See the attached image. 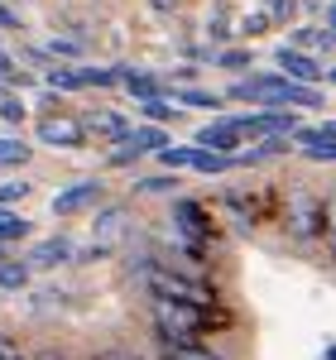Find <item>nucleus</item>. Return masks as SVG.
Returning a JSON list of instances; mask_svg holds the SVG:
<instances>
[{
	"mask_svg": "<svg viewBox=\"0 0 336 360\" xmlns=\"http://www.w3.org/2000/svg\"><path fill=\"white\" fill-rule=\"evenodd\" d=\"M25 283H29V264H15V259L0 264V288H5V293H20Z\"/></svg>",
	"mask_w": 336,
	"mask_h": 360,
	"instance_id": "obj_16",
	"label": "nucleus"
},
{
	"mask_svg": "<svg viewBox=\"0 0 336 360\" xmlns=\"http://www.w3.org/2000/svg\"><path fill=\"white\" fill-rule=\"evenodd\" d=\"M10 72H15V58H10L5 49H0V77H10Z\"/></svg>",
	"mask_w": 336,
	"mask_h": 360,
	"instance_id": "obj_32",
	"label": "nucleus"
},
{
	"mask_svg": "<svg viewBox=\"0 0 336 360\" xmlns=\"http://www.w3.org/2000/svg\"><path fill=\"white\" fill-rule=\"evenodd\" d=\"M245 34H264V15H250L245 20Z\"/></svg>",
	"mask_w": 336,
	"mask_h": 360,
	"instance_id": "obj_31",
	"label": "nucleus"
},
{
	"mask_svg": "<svg viewBox=\"0 0 336 360\" xmlns=\"http://www.w3.org/2000/svg\"><path fill=\"white\" fill-rule=\"evenodd\" d=\"M39 139L53 144V149H77L86 139V125L72 120V115H44V120H39Z\"/></svg>",
	"mask_w": 336,
	"mask_h": 360,
	"instance_id": "obj_4",
	"label": "nucleus"
},
{
	"mask_svg": "<svg viewBox=\"0 0 336 360\" xmlns=\"http://www.w3.org/2000/svg\"><path fill=\"white\" fill-rule=\"evenodd\" d=\"M173 221H178V236L193 240V245H207V240H212V217H207V207L193 202V197L173 202Z\"/></svg>",
	"mask_w": 336,
	"mask_h": 360,
	"instance_id": "obj_3",
	"label": "nucleus"
},
{
	"mask_svg": "<svg viewBox=\"0 0 336 360\" xmlns=\"http://www.w3.org/2000/svg\"><path fill=\"white\" fill-rule=\"evenodd\" d=\"M111 82H120L115 68H82V86H111Z\"/></svg>",
	"mask_w": 336,
	"mask_h": 360,
	"instance_id": "obj_21",
	"label": "nucleus"
},
{
	"mask_svg": "<svg viewBox=\"0 0 336 360\" xmlns=\"http://www.w3.org/2000/svg\"><path fill=\"white\" fill-rule=\"evenodd\" d=\"M173 183H178V178H168V173H159V178H144L140 188H144V193H168Z\"/></svg>",
	"mask_w": 336,
	"mask_h": 360,
	"instance_id": "obj_27",
	"label": "nucleus"
},
{
	"mask_svg": "<svg viewBox=\"0 0 336 360\" xmlns=\"http://www.w3.org/2000/svg\"><path fill=\"white\" fill-rule=\"evenodd\" d=\"M173 101H183V106H202V111H217V106H221V96H212V91H197V86H183V91H173Z\"/></svg>",
	"mask_w": 336,
	"mask_h": 360,
	"instance_id": "obj_17",
	"label": "nucleus"
},
{
	"mask_svg": "<svg viewBox=\"0 0 336 360\" xmlns=\"http://www.w3.org/2000/svg\"><path fill=\"white\" fill-rule=\"evenodd\" d=\"M327 360H336V346H332V351H327Z\"/></svg>",
	"mask_w": 336,
	"mask_h": 360,
	"instance_id": "obj_38",
	"label": "nucleus"
},
{
	"mask_svg": "<svg viewBox=\"0 0 336 360\" xmlns=\"http://www.w3.org/2000/svg\"><path fill=\"white\" fill-rule=\"evenodd\" d=\"M0 360H29V356H20V351H15V346H10V341L0 336Z\"/></svg>",
	"mask_w": 336,
	"mask_h": 360,
	"instance_id": "obj_30",
	"label": "nucleus"
},
{
	"mask_svg": "<svg viewBox=\"0 0 336 360\" xmlns=\"http://www.w3.org/2000/svg\"><path fill=\"white\" fill-rule=\"evenodd\" d=\"M168 356H178V360H226V356H217V351H207V346H183V351H168Z\"/></svg>",
	"mask_w": 336,
	"mask_h": 360,
	"instance_id": "obj_23",
	"label": "nucleus"
},
{
	"mask_svg": "<svg viewBox=\"0 0 336 360\" xmlns=\"http://www.w3.org/2000/svg\"><path fill=\"white\" fill-rule=\"evenodd\" d=\"M279 68H283V77H288V82H298V86H312L317 77H322V68H317L312 58L293 53V49H279Z\"/></svg>",
	"mask_w": 336,
	"mask_h": 360,
	"instance_id": "obj_10",
	"label": "nucleus"
},
{
	"mask_svg": "<svg viewBox=\"0 0 336 360\" xmlns=\"http://www.w3.org/2000/svg\"><path fill=\"white\" fill-rule=\"evenodd\" d=\"M91 231H96V240H91V255H106V250H111L115 240L130 231V212H125V207H106V212L96 217V226H91Z\"/></svg>",
	"mask_w": 336,
	"mask_h": 360,
	"instance_id": "obj_9",
	"label": "nucleus"
},
{
	"mask_svg": "<svg viewBox=\"0 0 336 360\" xmlns=\"http://www.w3.org/2000/svg\"><path fill=\"white\" fill-rule=\"evenodd\" d=\"M29 360H63L58 351H39V356H29Z\"/></svg>",
	"mask_w": 336,
	"mask_h": 360,
	"instance_id": "obj_34",
	"label": "nucleus"
},
{
	"mask_svg": "<svg viewBox=\"0 0 336 360\" xmlns=\"http://www.w3.org/2000/svg\"><path fill=\"white\" fill-rule=\"evenodd\" d=\"M101 202V183L96 178H86V183H72V188H63L53 197V217H77L86 207H96Z\"/></svg>",
	"mask_w": 336,
	"mask_h": 360,
	"instance_id": "obj_8",
	"label": "nucleus"
},
{
	"mask_svg": "<svg viewBox=\"0 0 336 360\" xmlns=\"http://www.w3.org/2000/svg\"><path fill=\"white\" fill-rule=\"evenodd\" d=\"M327 77H332V82H336V68H327Z\"/></svg>",
	"mask_w": 336,
	"mask_h": 360,
	"instance_id": "obj_37",
	"label": "nucleus"
},
{
	"mask_svg": "<svg viewBox=\"0 0 336 360\" xmlns=\"http://www.w3.org/2000/svg\"><path fill=\"white\" fill-rule=\"evenodd\" d=\"M29 164V144H20V139H0V168H20Z\"/></svg>",
	"mask_w": 336,
	"mask_h": 360,
	"instance_id": "obj_19",
	"label": "nucleus"
},
{
	"mask_svg": "<svg viewBox=\"0 0 336 360\" xmlns=\"http://www.w3.org/2000/svg\"><path fill=\"white\" fill-rule=\"evenodd\" d=\"M269 10H274L279 20H288V15H293V0H269Z\"/></svg>",
	"mask_w": 336,
	"mask_h": 360,
	"instance_id": "obj_29",
	"label": "nucleus"
},
{
	"mask_svg": "<svg viewBox=\"0 0 336 360\" xmlns=\"http://www.w3.org/2000/svg\"><path fill=\"white\" fill-rule=\"evenodd\" d=\"M283 226L293 240H312L317 231H327V202L312 197L308 188H288V202H283Z\"/></svg>",
	"mask_w": 336,
	"mask_h": 360,
	"instance_id": "obj_2",
	"label": "nucleus"
},
{
	"mask_svg": "<svg viewBox=\"0 0 336 360\" xmlns=\"http://www.w3.org/2000/svg\"><path fill=\"white\" fill-rule=\"evenodd\" d=\"M235 164V154H212V149H197L193 168H202V173H226V168Z\"/></svg>",
	"mask_w": 336,
	"mask_h": 360,
	"instance_id": "obj_18",
	"label": "nucleus"
},
{
	"mask_svg": "<svg viewBox=\"0 0 336 360\" xmlns=\"http://www.w3.org/2000/svg\"><path fill=\"white\" fill-rule=\"evenodd\" d=\"M240 120H212L197 130V149H212V154H235L240 149Z\"/></svg>",
	"mask_w": 336,
	"mask_h": 360,
	"instance_id": "obj_7",
	"label": "nucleus"
},
{
	"mask_svg": "<svg viewBox=\"0 0 336 360\" xmlns=\"http://www.w3.org/2000/svg\"><path fill=\"white\" fill-rule=\"evenodd\" d=\"M327 20H332V39H336V0H332V10H327Z\"/></svg>",
	"mask_w": 336,
	"mask_h": 360,
	"instance_id": "obj_35",
	"label": "nucleus"
},
{
	"mask_svg": "<svg viewBox=\"0 0 336 360\" xmlns=\"http://www.w3.org/2000/svg\"><path fill=\"white\" fill-rule=\"evenodd\" d=\"M125 144H135L140 154H164L168 149V135L159 130V125H140V130H130V139Z\"/></svg>",
	"mask_w": 336,
	"mask_h": 360,
	"instance_id": "obj_12",
	"label": "nucleus"
},
{
	"mask_svg": "<svg viewBox=\"0 0 336 360\" xmlns=\"http://www.w3.org/2000/svg\"><path fill=\"white\" fill-rule=\"evenodd\" d=\"M29 259H34V264H44V269H49V264H63V259H72V240H67V236H53V240H39Z\"/></svg>",
	"mask_w": 336,
	"mask_h": 360,
	"instance_id": "obj_11",
	"label": "nucleus"
},
{
	"mask_svg": "<svg viewBox=\"0 0 336 360\" xmlns=\"http://www.w3.org/2000/svg\"><path fill=\"white\" fill-rule=\"evenodd\" d=\"M0 115H5V120H25V106H20L15 96H5V101H0Z\"/></svg>",
	"mask_w": 336,
	"mask_h": 360,
	"instance_id": "obj_28",
	"label": "nucleus"
},
{
	"mask_svg": "<svg viewBox=\"0 0 336 360\" xmlns=\"http://www.w3.org/2000/svg\"><path fill=\"white\" fill-rule=\"evenodd\" d=\"M0 29H15V15H10L5 5H0Z\"/></svg>",
	"mask_w": 336,
	"mask_h": 360,
	"instance_id": "obj_33",
	"label": "nucleus"
},
{
	"mask_svg": "<svg viewBox=\"0 0 336 360\" xmlns=\"http://www.w3.org/2000/svg\"><path fill=\"white\" fill-rule=\"evenodd\" d=\"M221 207H226V212H231L240 226H254V221H264L269 197H264V193H240V188H226V193H221Z\"/></svg>",
	"mask_w": 336,
	"mask_h": 360,
	"instance_id": "obj_6",
	"label": "nucleus"
},
{
	"mask_svg": "<svg viewBox=\"0 0 336 360\" xmlns=\"http://www.w3.org/2000/svg\"><path fill=\"white\" fill-rule=\"evenodd\" d=\"M49 86H53V91H77V86H82V72H72V68H49Z\"/></svg>",
	"mask_w": 336,
	"mask_h": 360,
	"instance_id": "obj_20",
	"label": "nucleus"
},
{
	"mask_svg": "<svg viewBox=\"0 0 336 360\" xmlns=\"http://www.w3.org/2000/svg\"><path fill=\"white\" fill-rule=\"evenodd\" d=\"M115 77L130 86L135 96H144V101H154V96H159V82H154V77H144V72H135V68H115Z\"/></svg>",
	"mask_w": 336,
	"mask_h": 360,
	"instance_id": "obj_13",
	"label": "nucleus"
},
{
	"mask_svg": "<svg viewBox=\"0 0 336 360\" xmlns=\"http://www.w3.org/2000/svg\"><path fill=\"white\" fill-rule=\"evenodd\" d=\"M159 159H164L168 168H188V164H193V159H197V144H193V149H173V144H168V149H164V154H159Z\"/></svg>",
	"mask_w": 336,
	"mask_h": 360,
	"instance_id": "obj_22",
	"label": "nucleus"
},
{
	"mask_svg": "<svg viewBox=\"0 0 336 360\" xmlns=\"http://www.w3.org/2000/svg\"><path fill=\"white\" fill-rule=\"evenodd\" d=\"M140 111H144V115H149V120H168V115H173V106H168L164 96H154V101H144Z\"/></svg>",
	"mask_w": 336,
	"mask_h": 360,
	"instance_id": "obj_24",
	"label": "nucleus"
},
{
	"mask_svg": "<svg viewBox=\"0 0 336 360\" xmlns=\"http://www.w3.org/2000/svg\"><path fill=\"white\" fill-rule=\"evenodd\" d=\"M25 193H29V183H0V207L5 202H20Z\"/></svg>",
	"mask_w": 336,
	"mask_h": 360,
	"instance_id": "obj_26",
	"label": "nucleus"
},
{
	"mask_svg": "<svg viewBox=\"0 0 336 360\" xmlns=\"http://www.w3.org/2000/svg\"><path fill=\"white\" fill-rule=\"evenodd\" d=\"M25 236H29V221L20 217V212L0 207V245H5V240H25Z\"/></svg>",
	"mask_w": 336,
	"mask_h": 360,
	"instance_id": "obj_15",
	"label": "nucleus"
},
{
	"mask_svg": "<svg viewBox=\"0 0 336 360\" xmlns=\"http://www.w3.org/2000/svg\"><path fill=\"white\" fill-rule=\"evenodd\" d=\"M91 135L125 144V139H130V130H125V120H120V115H96V120H91Z\"/></svg>",
	"mask_w": 336,
	"mask_h": 360,
	"instance_id": "obj_14",
	"label": "nucleus"
},
{
	"mask_svg": "<svg viewBox=\"0 0 336 360\" xmlns=\"http://www.w3.org/2000/svg\"><path fill=\"white\" fill-rule=\"evenodd\" d=\"M140 283L154 293V303H193V307H217V288L202 283L197 274H183L173 264L144 259L140 264Z\"/></svg>",
	"mask_w": 336,
	"mask_h": 360,
	"instance_id": "obj_1",
	"label": "nucleus"
},
{
	"mask_svg": "<svg viewBox=\"0 0 336 360\" xmlns=\"http://www.w3.org/2000/svg\"><path fill=\"white\" fill-rule=\"evenodd\" d=\"M217 63H221V68H231V72H240V68L250 63V53H240V49H226V53L217 58Z\"/></svg>",
	"mask_w": 336,
	"mask_h": 360,
	"instance_id": "obj_25",
	"label": "nucleus"
},
{
	"mask_svg": "<svg viewBox=\"0 0 336 360\" xmlns=\"http://www.w3.org/2000/svg\"><path fill=\"white\" fill-rule=\"evenodd\" d=\"M240 135L245 139H288V135H298V125H293V115H283V111H264V115H245Z\"/></svg>",
	"mask_w": 336,
	"mask_h": 360,
	"instance_id": "obj_5",
	"label": "nucleus"
},
{
	"mask_svg": "<svg viewBox=\"0 0 336 360\" xmlns=\"http://www.w3.org/2000/svg\"><path fill=\"white\" fill-rule=\"evenodd\" d=\"M0 264H5V255H0Z\"/></svg>",
	"mask_w": 336,
	"mask_h": 360,
	"instance_id": "obj_40",
	"label": "nucleus"
},
{
	"mask_svg": "<svg viewBox=\"0 0 336 360\" xmlns=\"http://www.w3.org/2000/svg\"><path fill=\"white\" fill-rule=\"evenodd\" d=\"M96 360H140V356H96Z\"/></svg>",
	"mask_w": 336,
	"mask_h": 360,
	"instance_id": "obj_36",
	"label": "nucleus"
},
{
	"mask_svg": "<svg viewBox=\"0 0 336 360\" xmlns=\"http://www.w3.org/2000/svg\"><path fill=\"white\" fill-rule=\"evenodd\" d=\"M164 360H178V356H164Z\"/></svg>",
	"mask_w": 336,
	"mask_h": 360,
	"instance_id": "obj_39",
	"label": "nucleus"
}]
</instances>
